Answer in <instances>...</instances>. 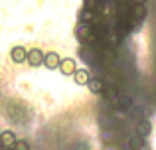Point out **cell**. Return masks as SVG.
Returning a JSON list of instances; mask_svg holds the SVG:
<instances>
[{"instance_id": "obj_6", "label": "cell", "mask_w": 156, "mask_h": 150, "mask_svg": "<svg viewBox=\"0 0 156 150\" xmlns=\"http://www.w3.org/2000/svg\"><path fill=\"white\" fill-rule=\"evenodd\" d=\"M59 69H61V73H63V75H73V73H75V69H77V65H75V59H71V58H65V59H61V63H59Z\"/></svg>"}, {"instance_id": "obj_20", "label": "cell", "mask_w": 156, "mask_h": 150, "mask_svg": "<svg viewBox=\"0 0 156 150\" xmlns=\"http://www.w3.org/2000/svg\"><path fill=\"white\" fill-rule=\"evenodd\" d=\"M121 150H129V148H121Z\"/></svg>"}, {"instance_id": "obj_12", "label": "cell", "mask_w": 156, "mask_h": 150, "mask_svg": "<svg viewBox=\"0 0 156 150\" xmlns=\"http://www.w3.org/2000/svg\"><path fill=\"white\" fill-rule=\"evenodd\" d=\"M99 124L101 128H119V120L113 115H99Z\"/></svg>"}, {"instance_id": "obj_10", "label": "cell", "mask_w": 156, "mask_h": 150, "mask_svg": "<svg viewBox=\"0 0 156 150\" xmlns=\"http://www.w3.org/2000/svg\"><path fill=\"white\" fill-rule=\"evenodd\" d=\"M119 138V128H101V140L107 142H117Z\"/></svg>"}, {"instance_id": "obj_1", "label": "cell", "mask_w": 156, "mask_h": 150, "mask_svg": "<svg viewBox=\"0 0 156 150\" xmlns=\"http://www.w3.org/2000/svg\"><path fill=\"white\" fill-rule=\"evenodd\" d=\"M26 61L30 63L32 67H38L44 63V51L40 50V47H32V50H28V58Z\"/></svg>"}, {"instance_id": "obj_16", "label": "cell", "mask_w": 156, "mask_h": 150, "mask_svg": "<svg viewBox=\"0 0 156 150\" xmlns=\"http://www.w3.org/2000/svg\"><path fill=\"white\" fill-rule=\"evenodd\" d=\"M12 150H30V144H28V140H16Z\"/></svg>"}, {"instance_id": "obj_7", "label": "cell", "mask_w": 156, "mask_h": 150, "mask_svg": "<svg viewBox=\"0 0 156 150\" xmlns=\"http://www.w3.org/2000/svg\"><path fill=\"white\" fill-rule=\"evenodd\" d=\"M87 87H89V91H91V93L101 95V93H103V89H105V81L101 79V77H91V79H89V83H87Z\"/></svg>"}, {"instance_id": "obj_19", "label": "cell", "mask_w": 156, "mask_h": 150, "mask_svg": "<svg viewBox=\"0 0 156 150\" xmlns=\"http://www.w3.org/2000/svg\"><path fill=\"white\" fill-rule=\"evenodd\" d=\"M0 150H4V146H2V142H0Z\"/></svg>"}, {"instance_id": "obj_11", "label": "cell", "mask_w": 156, "mask_h": 150, "mask_svg": "<svg viewBox=\"0 0 156 150\" xmlns=\"http://www.w3.org/2000/svg\"><path fill=\"white\" fill-rule=\"evenodd\" d=\"M126 148H129V150H142V148H144V136H140V134L129 136Z\"/></svg>"}, {"instance_id": "obj_18", "label": "cell", "mask_w": 156, "mask_h": 150, "mask_svg": "<svg viewBox=\"0 0 156 150\" xmlns=\"http://www.w3.org/2000/svg\"><path fill=\"white\" fill-rule=\"evenodd\" d=\"M133 2H134V4H144L146 0H133Z\"/></svg>"}, {"instance_id": "obj_17", "label": "cell", "mask_w": 156, "mask_h": 150, "mask_svg": "<svg viewBox=\"0 0 156 150\" xmlns=\"http://www.w3.org/2000/svg\"><path fill=\"white\" fill-rule=\"evenodd\" d=\"M103 150H121V144L119 142H107L103 146Z\"/></svg>"}, {"instance_id": "obj_2", "label": "cell", "mask_w": 156, "mask_h": 150, "mask_svg": "<svg viewBox=\"0 0 156 150\" xmlns=\"http://www.w3.org/2000/svg\"><path fill=\"white\" fill-rule=\"evenodd\" d=\"M59 63H61L59 54H55V51H48V54H44V65H46L50 71L57 69V67H59Z\"/></svg>"}, {"instance_id": "obj_8", "label": "cell", "mask_w": 156, "mask_h": 150, "mask_svg": "<svg viewBox=\"0 0 156 150\" xmlns=\"http://www.w3.org/2000/svg\"><path fill=\"white\" fill-rule=\"evenodd\" d=\"M16 140L18 138H16V134L12 131H0V142H2L4 148H12Z\"/></svg>"}, {"instance_id": "obj_14", "label": "cell", "mask_w": 156, "mask_h": 150, "mask_svg": "<svg viewBox=\"0 0 156 150\" xmlns=\"http://www.w3.org/2000/svg\"><path fill=\"white\" fill-rule=\"evenodd\" d=\"M129 113H130V117H133L134 123H138V120L146 119V109H144V107H136V105H133V109H130Z\"/></svg>"}, {"instance_id": "obj_4", "label": "cell", "mask_w": 156, "mask_h": 150, "mask_svg": "<svg viewBox=\"0 0 156 150\" xmlns=\"http://www.w3.org/2000/svg\"><path fill=\"white\" fill-rule=\"evenodd\" d=\"M133 18H134L133 26L134 28L140 26V22L146 18V8H144V4H134V6H133Z\"/></svg>"}, {"instance_id": "obj_9", "label": "cell", "mask_w": 156, "mask_h": 150, "mask_svg": "<svg viewBox=\"0 0 156 150\" xmlns=\"http://www.w3.org/2000/svg\"><path fill=\"white\" fill-rule=\"evenodd\" d=\"M134 127H136V134H140V136H148L152 132V124H150L148 119H142L138 123H134Z\"/></svg>"}, {"instance_id": "obj_21", "label": "cell", "mask_w": 156, "mask_h": 150, "mask_svg": "<svg viewBox=\"0 0 156 150\" xmlns=\"http://www.w3.org/2000/svg\"><path fill=\"white\" fill-rule=\"evenodd\" d=\"M4 150H12V148H4Z\"/></svg>"}, {"instance_id": "obj_13", "label": "cell", "mask_w": 156, "mask_h": 150, "mask_svg": "<svg viewBox=\"0 0 156 150\" xmlns=\"http://www.w3.org/2000/svg\"><path fill=\"white\" fill-rule=\"evenodd\" d=\"M133 99H130L129 95H125V93H119V97H117V107L119 109H122V111H130L133 109Z\"/></svg>"}, {"instance_id": "obj_15", "label": "cell", "mask_w": 156, "mask_h": 150, "mask_svg": "<svg viewBox=\"0 0 156 150\" xmlns=\"http://www.w3.org/2000/svg\"><path fill=\"white\" fill-rule=\"evenodd\" d=\"M103 91H105V99H109L113 105H117V97H119L121 91H117L115 87H107V89H103Z\"/></svg>"}, {"instance_id": "obj_5", "label": "cell", "mask_w": 156, "mask_h": 150, "mask_svg": "<svg viewBox=\"0 0 156 150\" xmlns=\"http://www.w3.org/2000/svg\"><path fill=\"white\" fill-rule=\"evenodd\" d=\"M73 81H75L77 85H81V87H87L89 79H91V73H89L87 69H75V73L71 75Z\"/></svg>"}, {"instance_id": "obj_3", "label": "cell", "mask_w": 156, "mask_h": 150, "mask_svg": "<svg viewBox=\"0 0 156 150\" xmlns=\"http://www.w3.org/2000/svg\"><path fill=\"white\" fill-rule=\"evenodd\" d=\"M26 58H28V50L24 46H14L10 50V59L14 63H24V61H26Z\"/></svg>"}]
</instances>
